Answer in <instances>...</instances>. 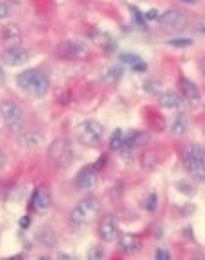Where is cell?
<instances>
[{
	"label": "cell",
	"mask_w": 205,
	"mask_h": 260,
	"mask_svg": "<svg viewBox=\"0 0 205 260\" xmlns=\"http://www.w3.org/2000/svg\"><path fill=\"white\" fill-rule=\"evenodd\" d=\"M158 24L170 31H182L189 26V15L182 10H167L158 17Z\"/></svg>",
	"instance_id": "cell-8"
},
{
	"label": "cell",
	"mask_w": 205,
	"mask_h": 260,
	"mask_svg": "<svg viewBox=\"0 0 205 260\" xmlns=\"http://www.w3.org/2000/svg\"><path fill=\"white\" fill-rule=\"evenodd\" d=\"M97 183V171L93 165H86L83 167L79 172H77V176H75V187L79 190H90L95 187Z\"/></svg>",
	"instance_id": "cell-12"
},
{
	"label": "cell",
	"mask_w": 205,
	"mask_h": 260,
	"mask_svg": "<svg viewBox=\"0 0 205 260\" xmlns=\"http://www.w3.org/2000/svg\"><path fill=\"white\" fill-rule=\"evenodd\" d=\"M105 249H102L101 246H93L88 249V253H86V256H88V260H102L105 258Z\"/></svg>",
	"instance_id": "cell-23"
},
{
	"label": "cell",
	"mask_w": 205,
	"mask_h": 260,
	"mask_svg": "<svg viewBox=\"0 0 205 260\" xmlns=\"http://www.w3.org/2000/svg\"><path fill=\"white\" fill-rule=\"evenodd\" d=\"M123 77V64L110 66V68H105L101 72V83L105 84H116L119 83Z\"/></svg>",
	"instance_id": "cell-19"
},
{
	"label": "cell",
	"mask_w": 205,
	"mask_h": 260,
	"mask_svg": "<svg viewBox=\"0 0 205 260\" xmlns=\"http://www.w3.org/2000/svg\"><path fill=\"white\" fill-rule=\"evenodd\" d=\"M187 128H189L187 117L183 116V114H180V116H176V119L173 121V125H170V134H173L174 138H182V136H185Z\"/></svg>",
	"instance_id": "cell-21"
},
{
	"label": "cell",
	"mask_w": 205,
	"mask_h": 260,
	"mask_svg": "<svg viewBox=\"0 0 205 260\" xmlns=\"http://www.w3.org/2000/svg\"><path fill=\"white\" fill-rule=\"evenodd\" d=\"M29 59H31V51L28 48H24L22 44L20 46L6 48V51L2 53V62L6 66H22Z\"/></svg>",
	"instance_id": "cell-10"
},
{
	"label": "cell",
	"mask_w": 205,
	"mask_h": 260,
	"mask_svg": "<svg viewBox=\"0 0 205 260\" xmlns=\"http://www.w3.org/2000/svg\"><path fill=\"white\" fill-rule=\"evenodd\" d=\"M35 240H37L39 244H42L44 247H55L57 235L50 225H42V228H39L37 233H35Z\"/></svg>",
	"instance_id": "cell-18"
},
{
	"label": "cell",
	"mask_w": 205,
	"mask_h": 260,
	"mask_svg": "<svg viewBox=\"0 0 205 260\" xmlns=\"http://www.w3.org/2000/svg\"><path fill=\"white\" fill-rule=\"evenodd\" d=\"M123 143H125V134H123V130L121 128L114 130L112 138H110V141H108V147H110V150H121Z\"/></svg>",
	"instance_id": "cell-22"
},
{
	"label": "cell",
	"mask_w": 205,
	"mask_h": 260,
	"mask_svg": "<svg viewBox=\"0 0 205 260\" xmlns=\"http://www.w3.org/2000/svg\"><path fill=\"white\" fill-rule=\"evenodd\" d=\"M159 107L165 110H178L183 107V98L182 93L176 92H163L159 95Z\"/></svg>",
	"instance_id": "cell-17"
},
{
	"label": "cell",
	"mask_w": 205,
	"mask_h": 260,
	"mask_svg": "<svg viewBox=\"0 0 205 260\" xmlns=\"http://www.w3.org/2000/svg\"><path fill=\"white\" fill-rule=\"evenodd\" d=\"M119 60H121V64H130L132 70H135V72L147 70V62H145L140 55H135V53H121Z\"/></svg>",
	"instance_id": "cell-20"
},
{
	"label": "cell",
	"mask_w": 205,
	"mask_h": 260,
	"mask_svg": "<svg viewBox=\"0 0 205 260\" xmlns=\"http://www.w3.org/2000/svg\"><path fill=\"white\" fill-rule=\"evenodd\" d=\"M17 84L29 98H44L50 92V77L41 68H28L17 75Z\"/></svg>",
	"instance_id": "cell-1"
},
{
	"label": "cell",
	"mask_w": 205,
	"mask_h": 260,
	"mask_svg": "<svg viewBox=\"0 0 205 260\" xmlns=\"http://www.w3.org/2000/svg\"><path fill=\"white\" fill-rule=\"evenodd\" d=\"M6 163H8V156H6V152L2 149H0V169L6 167Z\"/></svg>",
	"instance_id": "cell-34"
},
{
	"label": "cell",
	"mask_w": 205,
	"mask_h": 260,
	"mask_svg": "<svg viewBox=\"0 0 205 260\" xmlns=\"http://www.w3.org/2000/svg\"><path fill=\"white\" fill-rule=\"evenodd\" d=\"M167 44L168 46H174V48H187V46H191L192 41L191 39H168Z\"/></svg>",
	"instance_id": "cell-26"
},
{
	"label": "cell",
	"mask_w": 205,
	"mask_h": 260,
	"mask_svg": "<svg viewBox=\"0 0 205 260\" xmlns=\"http://www.w3.org/2000/svg\"><path fill=\"white\" fill-rule=\"evenodd\" d=\"M10 17V6L6 2H0V20H4Z\"/></svg>",
	"instance_id": "cell-29"
},
{
	"label": "cell",
	"mask_w": 205,
	"mask_h": 260,
	"mask_svg": "<svg viewBox=\"0 0 205 260\" xmlns=\"http://www.w3.org/2000/svg\"><path fill=\"white\" fill-rule=\"evenodd\" d=\"M97 233L102 242H116L117 235H119V222H117L116 214H105L99 220Z\"/></svg>",
	"instance_id": "cell-9"
},
{
	"label": "cell",
	"mask_w": 205,
	"mask_h": 260,
	"mask_svg": "<svg viewBox=\"0 0 205 260\" xmlns=\"http://www.w3.org/2000/svg\"><path fill=\"white\" fill-rule=\"evenodd\" d=\"M180 93H182V98L189 99V101H200L201 99V92L198 88V84L194 81L187 79V77H180Z\"/></svg>",
	"instance_id": "cell-15"
},
{
	"label": "cell",
	"mask_w": 205,
	"mask_h": 260,
	"mask_svg": "<svg viewBox=\"0 0 205 260\" xmlns=\"http://www.w3.org/2000/svg\"><path fill=\"white\" fill-rule=\"evenodd\" d=\"M10 4H15V6H20V4H24V0H8Z\"/></svg>",
	"instance_id": "cell-37"
},
{
	"label": "cell",
	"mask_w": 205,
	"mask_h": 260,
	"mask_svg": "<svg viewBox=\"0 0 205 260\" xmlns=\"http://www.w3.org/2000/svg\"><path fill=\"white\" fill-rule=\"evenodd\" d=\"M59 258H66V260H70L72 256L68 255V253H59Z\"/></svg>",
	"instance_id": "cell-38"
},
{
	"label": "cell",
	"mask_w": 205,
	"mask_h": 260,
	"mask_svg": "<svg viewBox=\"0 0 205 260\" xmlns=\"http://www.w3.org/2000/svg\"><path fill=\"white\" fill-rule=\"evenodd\" d=\"M44 141V134H42L41 130H26L20 134V145H22L24 149H39Z\"/></svg>",
	"instance_id": "cell-16"
},
{
	"label": "cell",
	"mask_w": 205,
	"mask_h": 260,
	"mask_svg": "<svg viewBox=\"0 0 205 260\" xmlns=\"http://www.w3.org/2000/svg\"><path fill=\"white\" fill-rule=\"evenodd\" d=\"M196 29L201 33V35H205V19H201L200 22H198V26H196Z\"/></svg>",
	"instance_id": "cell-35"
},
{
	"label": "cell",
	"mask_w": 205,
	"mask_h": 260,
	"mask_svg": "<svg viewBox=\"0 0 205 260\" xmlns=\"http://www.w3.org/2000/svg\"><path fill=\"white\" fill-rule=\"evenodd\" d=\"M143 88L147 90L149 93H152V95H156V93H159V90H161V84H159L158 81L149 79V81H145Z\"/></svg>",
	"instance_id": "cell-25"
},
{
	"label": "cell",
	"mask_w": 205,
	"mask_h": 260,
	"mask_svg": "<svg viewBox=\"0 0 205 260\" xmlns=\"http://www.w3.org/2000/svg\"><path fill=\"white\" fill-rule=\"evenodd\" d=\"M4 84V72H2V68H0V86Z\"/></svg>",
	"instance_id": "cell-39"
},
{
	"label": "cell",
	"mask_w": 205,
	"mask_h": 260,
	"mask_svg": "<svg viewBox=\"0 0 205 260\" xmlns=\"http://www.w3.org/2000/svg\"><path fill=\"white\" fill-rule=\"evenodd\" d=\"M183 4H196V2H198V0H182Z\"/></svg>",
	"instance_id": "cell-40"
},
{
	"label": "cell",
	"mask_w": 205,
	"mask_h": 260,
	"mask_svg": "<svg viewBox=\"0 0 205 260\" xmlns=\"http://www.w3.org/2000/svg\"><path fill=\"white\" fill-rule=\"evenodd\" d=\"M19 223H20V228H22V229H28L29 225H31V216H29V214H24Z\"/></svg>",
	"instance_id": "cell-30"
},
{
	"label": "cell",
	"mask_w": 205,
	"mask_h": 260,
	"mask_svg": "<svg viewBox=\"0 0 205 260\" xmlns=\"http://www.w3.org/2000/svg\"><path fill=\"white\" fill-rule=\"evenodd\" d=\"M176 189H178V190H182L183 194H187V196H192V194L196 192L194 185H191V181H178Z\"/></svg>",
	"instance_id": "cell-24"
},
{
	"label": "cell",
	"mask_w": 205,
	"mask_h": 260,
	"mask_svg": "<svg viewBox=\"0 0 205 260\" xmlns=\"http://www.w3.org/2000/svg\"><path fill=\"white\" fill-rule=\"evenodd\" d=\"M51 205V190L48 185H41L35 189L31 194V202H29V209L37 211V213H44Z\"/></svg>",
	"instance_id": "cell-11"
},
{
	"label": "cell",
	"mask_w": 205,
	"mask_h": 260,
	"mask_svg": "<svg viewBox=\"0 0 205 260\" xmlns=\"http://www.w3.org/2000/svg\"><path fill=\"white\" fill-rule=\"evenodd\" d=\"M55 55L62 60H84L90 57V48L81 41H62L57 44Z\"/></svg>",
	"instance_id": "cell-7"
},
{
	"label": "cell",
	"mask_w": 205,
	"mask_h": 260,
	"mask_svg": "<svg viewBox=\"0 0 205 260\" xmlns=\"http://www.w3.org/2000/svg\"><path fill=\"white\" fill-rule=\"evenodd\" d=\"M2 41H4L6 48L20 46L22 44V29L17 24H8L2 31Z\"/></svg>",
	"instance_id": "cell-14"
},
{
	"label": "cell",
	"mask_w": 205,
	"mask_h": 260,
	"mask_svg": "<svg viewBox=\"0 0 205 260\" xmlns=\"http://www.w3.org/2000/svg\"><path fill=\"white\" fill-rule=\"evenodd\" d=\"M117 247L121 253H135L140 251L141 247V238L138 235H130V233H123V235H117Z\"/></svg>",
	"instance_id": "cell-13"
},
{
	"label": "cell",
	"mask_w": 205,
	"mask_h": 260,
	"mask_svg": "<svg viewBox=\"0 0 205 260\" xmlns=\"http://www.w3.org/2000/svg\"><path fill=\"white\" fill-rule=\"evenodd\" d=\"M0 116L4 119L6 128L11 134H20L24 128V114L22 108L15 101H2L0 103Z\"/></svg>",
	"instance_id": "cell-6"
},
{
	"label": "cell",
	"mask_w": 205,
	"mask_h": 260,
	"mask_svg": "<svg viewBox=\"0 0 205 260\" xmlns=\"http://www.w3.org/2000/svg\"><path fill=\"white\" fill-rule=\"evenodd\" d=\"M101 211V202L95 196H86L81 202L75 204V207L70 213V222L72 225H77V228H83L86 223L92 222L95 216Z\"/></svg>",
	"instance_id": "cell-3"
},
{
	"label": "cell",
	"mask_w": 205,
	"mask_h": 260,
	"mask_svg": "<svg viewBox=\"0 0 205 260\" xmlns=\"http://www.w3.org/2000/svg\"><path fill=\"white\" fill-rule=\"evenodd\" d=\"M48 161L55 169L70 167L74 161V150H72L70 140L66 138H55L48 147Z\"/></svg>",
	"instance_id": "cell-4"
},
{
	"label": "cell",
	"mask_w": 205,
	"mask_h": 260,
	"mask_svg": "<svg viewBox=\"0 0 205 260\" xmlns=\"http://www.w3.org/2000/svg\"><path fill=\"white\" fill-rule=\"evenodd\" d=\"M57 99H59L61 103H68V101H70V92H68V90H64V92H61V95H59Z\"/></svg>",
	"instance_id": "cell-33"
},
{
	"label": "cell",
	"mask_w": 205,
	"mask_h": 260,
	"mask_svg": "<svg viewBox=\"0 0 205 260\" xmlns=\"http://www.w3.org/2000/svg\"><path fill=\"white\" fill-rule=\"evenodd\" d=\"M145 207H147V211H149V213H156V209H158V196H156V194H149Z\"/></svg>",
	"instance_id": "cell-27"
},
{
	"label": "cell",
	"mask_w": 205,
	"mask_h": 260,
	"mask_svg": "<svg viewBox=\"0 0 205 260\" xmlns=\"http://www.w3.org/2000/svg\"><path fill=\"white\" fill-rule=\"evenodd\" d=\"M154 258H156V260H170L173 256H170V253H168L167 249H161V247H158V249H156V255H154Z\"/></svg>",
	"instance_id": "cell-28"
},
{
	"label": "cell",
	"mask_w": 205,
	"mask_h": 260,
	"mask_svg": "<svg viewBox=\"0 0 205 260\" xmlns=\"http://www.w3.org/2000/svg\"><path fill=\"white\" fill-rule=\"evenodd\" d=\"M194 213V205H185V207H182V214L183 216H189V214Z\"/></svg>",
	"instance_id": "cell-32"
},
{
	"label": "cell",
	"mask_w": 205,
	"mask_h": 260,
	"mask_svg": "<svg viewBox=\"0 0 205 260\" xmlns=\"http://www.w3.org/2000/svg\"><path fill=\"white\" fill-rule=\"evenodd\" d=\"M200 74H201V75H203V77H205V55H203V57H201V59H200Z\"/></svg>",
	"instance_id": "cell-36"
},
{
	"label": "cell",
	"mask_w": 205,
	"mask_h": 260,
	"mask_svg": "<svg viewBox=\"0 0 205 260\" xmlns=\"http://www.w3.org/2000/svg\"><path fill=\"white\" fill-rule=\"evenodd\" d=\"M158 17H159V13L156 10L147 11V15H145V19H147V20H158Z\"/></svg>",
	"instance_id": "cell-31"
},
{
	"label": "cell",
	"mask_w": 205,
	"mask_h": 260,
	"mask_svg": "<svg viewBox=\"0 0 205 260\" xmlns=\"http://www.w3.org/2000/svg\"><path fill=\"white\" fill-rule=\"evenodd\" d=\"M102 134H105V128H102V125L97 119H86L77 128V141L81 145H84V147L95 149V147L101 145Z\"/></svg>",
	"instance_id": "cell-5"
},
{
	"label": "cell",
	"mask_w": 205,
	"mask_h": 260,
	"mask_svg": "<svg viewBox=\"0 0 205 260\" xmlns=\"http://www.w3.org/2000/svg\"><path fill=\"white\" fill-rule=\"evenodd\" d=\"M182 161L185 171L198 183L205 181V149L198 143H187L182 149Z\"/></svg>",
	"instance_id": "cell-2"
}]
</instances>
